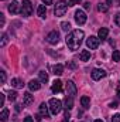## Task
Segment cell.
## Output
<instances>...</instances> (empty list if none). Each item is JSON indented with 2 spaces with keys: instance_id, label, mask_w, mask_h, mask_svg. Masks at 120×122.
Wrapping results in <instances>:
<instances>
[{
  "instance_id": "cell-1",
  "label": "cell",
  "mask_w": 120,
  "mask_h": 122,
  "mask_svg": "<svg viewBox=\"0 0 120 122\" xmlns=\"http://www.w3.org/2000/svg\"><path fill=\"white\" fill-rule=\"evenodd\" d=\"M83 37H85V33L82 30H74L71 31L68 36H66V46L69 50L75 51L81 47L82 41H83Z\"/></svg>"
},
{
  "instance_id": "cell-2",
  "label": "cell",
  "mask_w": 120,
  "mask_h": 122,
  "mask_svg": "<svg viewBox=\"0 0 120 122\" xmlns=\"http://www.w3.org/2000/svg\"><path fill=\"white\" fill-rule=\"evenodd\" d=\"M66 10H68V3H66L65 0H60V1L55 4V7H54V14H55L57 17H62V16L66 13Z\"/></svg>"
},
{
  "instance_id": "cell-3",
  "label": "cell",
  "mask_w": 120,
  "mask_h": 122,
  "mask_svg": "<svg viewBox=\"0 0 120 122\" xmlns=\"http://www.w3.org/2000/svg\"><path fill=\"white\" fill-rule=\"evenodd\" d=\"M48 105H50V111H51L52 115L60 114L61 109H62V102H61L60 99H57V98H51L50 102H48Z\"/></svg>"
},
{
  "instance_id": "cell-4",
  "label": "cell",
  "mask_w": 120,
  "mask_h": 122,
  "mask_svg": "<svg viewBox=\"0 0 120 122\" xmlns=\"http://www.w3.org/2000/svg\"><path fill=\"white\" fill-rule=\"evenodd\" d=\"M20 13L24 16V17H28L32 14V4H31L30 0H24L23 4H21V9H20Z\"/></svg>"
},
{
  "instance_id": "cell-5",
  "label": "cell",
  "mask_w": 120,
  "mask_h": 122,
  "mask_svg": "<svg viewBox=\"0 0 120 122\" xmlns=\"http://www.w3.org/2000/svg\"><path fill=\"white\" fill-rule=\"evenodd\" d=\"M99 44H100V38H99V37L90 36L89 38L86 40V46H88V48H90V50L97 48V47H99Z\"/></svg>"
},
{
  "instance_id": "cell-6",
  "label": "cell",
  "mask_w": 120,
  "mask_h": 122,
  "mask_svg": "<svg viewBox=\"0 0 120 122\" xmlns=\"http://www.w3.org/2000/svg\"><path fill=\"white\" fill-rule=\"evenodd\" d=\"M75 21H76L79 26H82V24L86 23V14H85L83 10H76V11H75Z\"/></svg>"
},
{
  "instance_id": "cell-7",
  "label": "cell",
  "mask_w": 120,
  "mask_h": 122,
  "mask_svg": "<svg viewBox=\"0 0 120 122\" xmlns=\"http://www.w3.org/2000/svg\"><path fill=\"white\" fill-rule=\"evenodd\" d=\"M47 41H48L50 44H58V43H60V33H58L57 30L48 33V36H47Z\"/></svg>"
},
{
  "instance_id": "cell-8",
  "label": "cell",
  "mask_w": 120,
  "mask_h": 122,
  "mask_svg": "<svg viewBox=\"0 0 120 122\" xmlns=\"http://www.w3.org/2000/svg\"><path fill=\"white\" fill-rule=\"evenodd\" d=\"M90 75H92V80L99 81V80H102L103 77H106V71H105V70H100V68H95V70L90 72Z\"/></svg>"
},
{
  "instance_id": "cell-9",
  "label": "cell",
  "mask_w": 120,
  "mask_h": 122,
  "mask_svg": "<svg viewBox=\"0 0 120 122\" xmlns=\"http://www.w3.org/2000/svg\"><path fill=\"white\" fill-rule=\"evenodd\" d=\"M66 95L75 98V95H76V85L74 84V81H68L66 82Z\"/></svg>"
},
{
  "instance_id": "cell-10",
  "label": "cell",
  "mask_w": 120,
  "mask_h": 122,
  "mask_svg": "<svg viewBox=\"0 0 120 122\" xmlns=\"http://www.w3.org/2000/svg\"><path fill=\"white\" fill-rule=\"evenodd\" d=\"M40 114H41L42 118H50V114H51V111H50V105H47L45 102H42V104L40 105Z\"/></svg>"
},
{
  "instance_id": "cell-11",
  "label": "cell",
  "mask_w": 120,
  "mask_h": 122,
  "mask_svg": "<svg viewBox=\"0 0 120 122\" xmlns=\"http://www.w3.org/2000/svg\"><path fill=\"white\" fill-rule=\"evenodd\" d=\"M34 102V95H31V92H26L24 94V98H23V105L24 107H28Z\"/></svg>"
},
{
  "instance_id": "cell-12",
  "label": "cell",
  "mask_w": 120,
  "mask_h": 122,
  "mask_svg": "<svg viewBox=\"0 0 120 122\" xmlns=\"http://www.w3.org/2000/svg\"><path fill=\"white\" fill-rule=\"evenodd\" d=\"M41 81H38V80H31L30 82H28V88H30V91H38L40 88H41V84H40Z\"/></svg>"
},
{
  "instance_id": "cell-13",
  "label": "cell",
  "mask_w": 120,
  "mask_h": 122,
  "mask_svg": "<svg viewBox=\"0 0 120 122\" xmlns=\"http://www.w3.org/2000/svg\"><path fill=\"white\" fill-rule=\"evenodd\" d=\"M51 91L54 92V94H57V92H61V91H62V82H61L60 80H55V81L52 82Z\"/></svg>"
},
{
  "instance_id": "cell-14",
  "label": "cell",
  "mask_w": 120,
  "mask_h": 122,
  "mask_svg": "<svg viewBox=\"0 0 120 122\" xmlns=\"http://www.w3.org/2000/svg\"><path fill=\"white\" fill-rule=\"evenodd\" d=\"M11 87H14L16 90H20V88L24 87V82H23V80H20V78H13V80H11Z\"/></svg>"
},
{
  "instance_id": "cell-15",
  "label": "cell",
  "mask_w": 120,
  "mask_h": 122,
  "mask_svg": "<svg viewBox=\"0 0 120 122\" xmlns=\"http://www.w3.org/2000/svg\"><path fill=\"white\" fill-rule=\"evenodd\" d=\"M9 11L10 13H13V14H16V13H18L20 10H18V3L16 1V0H13L10 4H9Z\"/></svg>"
},
{
  "instance_id": "cell-16",
  "label": "cell",
  "mask_w": 120,
  "mask_h": 122,
  "mask_svg": "<svg viewBox=\"0 0 120 122\" xmlns=\"http://www.w3.org/2000/svg\"><path fill=\"white\" fill-rule=\"evenodd\" d=\"M107 34H109V30L106 27H102V29H99V31H97V37L100 40H106L107 38Z\"/></svg>"
},
{
  "instance_id": "cell-17",
  "label": "cell",
  "mask_w": 120,
  "mask_h": 122,
  "mask_svg": "<svg viewBox=\"0 0 120 122\" xmlns=\"http://www.w3.org/2000/svg\"><path fill=\"white\" fill-rule=\"evenodd\" d=\"M52 74H54V75H62V74H64V67H62L61 64L54 65V67H52Z\"/></svg>"
},
{
  "instance_id": "cell-18",
  "label": "cell",
  "mask_w": 120,
  "mask_h": 122,
  "mask_svg": "<svg viewBox=\"0 0 120 122\" xmlns=\"http://www.w3.org/2000/svg\"><path fill=\"white\" fill-rule=\"evenodd\" d=\"M37 13H38V16H40L41 19H44L45 14H47V7H45V4H40L38 9H37Z\"/></svg>"
},
{
  "instance_id": "cell-19",
  "label": "cell",
  "mask_w": 120,
  "mask_h": 122,
  "mask_svg": "<svg viewBox=\"0 0 120 122\" xmlns=\"http://www.w3.org/2000/svg\"><path fill=\"white\" fill-rule=\"evenodd\" d=\"M90 58V53L88 50H82L81 53H79V60L81 61H88Z\"/></svg>"
},
{
  "instance_id": "cell-20",
  "label": "cell",
  "mask_w": 120,
  "mask_h": 122,
  "mask_svg": "<svg viewBox=\"0 0 120 122\" xmlns=\"http://www.w3.org/2000/svg\"><path fill=\"white\" fill-rule=\"evenodd\" d=\"M81 104H82V107H83L85 109H88V108L90 107V98L89 97H86V95L82 97V98H81Z\"/></svg>"
},
{
  "instance_id": "cell-21",
  "label": "cell",
  "mask_w": 120,
  "mask_h": 122,
  "mask_svg": "<svg viewBox=\"0 0 120 122\" xmlns=\"http://www.w3.org/2000/svg\"><path fill=\"white\" fill-rule=\"evenodd\" d=\"M65 105H66L68 109H71V108L74 107V98L69 97V95H66V97H65Z\"/></svg>"
},
{
  "instance_id": "cell-22",
  "label": "cell",
  "mask_w": 120,
  "mask_h": 122,
  "mask_svg": "<svg viewBox=\"0 0 120 122\" xmlns=\"http://www.w3.org/2000/svg\"><path fill=\"white\" fill-rule=\"evenodd\" d=\"M7 118H9V109H7V108H3V111H1V114H0V121L6 122Z\"/></svg>"
},
{
  "instance_id": "cell-23",
  "label": "cell",
  "mask_w": 120,
  "mask_h": 122,
  "mask_svg": "<svg viewBox=\"0 0 120 122\" xmlns=\"http://www.w3.org/2000/svg\"><path fill=\"white\" fill-rule=\"evenodd\" d=\"M38 78H40L41 82H47V81H48V74H47L45 71H40V72H38Z\"/></svg>"
},
{
  "instance_id": "cell-24",
  "label": "cell",
  "mask_w": 120,
  "mask_h": 122,
  "mask_svg": "<svg viewBox=\"0 0 120 122\" xmlns=\"http://www.w3.org/2000/svg\"><path fill=\"white\" fill-rule=\"evenodd\" d=\"M97 10H99V11H102V13H105V11H107V10H109V4H106V3H99Z\"/></svg>"
},
{
  "instance_id": "cell-25",
  "label": "cell",
  "mask_w": 120,
  "mask_h": 122,
  "mask_svg": "<svg viewBox=\"0 0 120 122\" xmlns=\"http://www.w3.org/2000/svg\"><path fill=\"white\" fill-rule=\"evenodd\" d=\"M61 29L64 31H69L71 30V24H69L68 21H62V23H61Z\"/></svg>"
},
{
  "instance_id": "cell-26",
  "label": "cell",
  "mask_w": 120,
  "mask_h": 122,
  "mask_svg": "<svg viewBox=\"0 0 120 122\" xmlns=\"http://www.w3.org/2000/svg\"><path fill=\"white\" fill-rule=\"evenodd\" d=\"M7 98H9L10 101H16V99H17V92L16 91H10L9 92V95H7Z\"/></svg>"
},
{
  "instance_id": "cell-27",
  "label": "cell",
  "mask_w": 120,
  "mask_h": 122,
  "mask_svg": "<svg viewBox=\"0 0 120 122\" xmlns=\"http://www.w3.org/2000/svg\"><path fill=\"white\" fill-rule=\"evenodd\" d=\"M112 58H113V61H120V51H119V50L113 51V56H112Z\"/></svg>"
},
{
  "instance_id": "cell-28",
  "label": "cell",
  "mask_w": 120,
  "mask_h": 122,
  "mask_svg": "<svg viewBox=\"0 0 120 122\" xmlns=\"http://www.w3.org/2000/svg\"><path fill=\"white\" fill-rule=\"evenodd\" d=\"M7 44V34H1V41H0V47H4Z\"/></svg>"
},
{
  "instance_id": "cell-29",
  "label": "cell",
  "mask_w": 120,
  "mask_h": 122,
  "mask_svg": "<svg viewBox=\"0 0 120 122\" xmlns=\"http://www.w3.org/2000/svg\"><path fill=\"white\" fill-rule=\"evenodd\" d=\"M0 81H1V84H4L6 82V71H0Z\"/></svg>"
},
{
  "instance_id": "cell-30",
  "label": "cell",
  "mask_w": 120,
  "mask_h": 122,
  "mask_svg": "<svg viewBox=\"0 0 120 122\" xmlns=\"http://www.w3.org/2000/svg\"><path fill=\"white\" fill-rule=\"evenodd\" d=\"M112 122H120V114H115L112 117Z\"/></svg>"
},
{
  "instance_id": "cell-31",
  "label": "cell",
  "mask_w": 120,
  "mask_h": 122,
  "mask_svg": "<svg viewBox=\"0 0 120 122\" xmlns=\"http://www.w3.org/2000/svg\"><path fill=\"white\" fill-rule=\"evenodd\" d=\"M82 0H69L68 1V6H75V4H79Z\"/></svg>"
},
{
  "instance_id": "cell-32",
  "label": "cell",
  "mask_w": 120,
  "mask_h": 122,
  "mask_svg": "<svg viewBox=\"0 0 120 122\" xmlns=\"http://www.w3.org/2000/svg\"><path fill=\"white\" fill-rule=\"evenodd\" d=\"M115 23H116V26L120 27V13H117V14L115 16Z\"/></svg>"
},
{
  "instance_id": "cell-33",
  "label": "cell",
  "mask_w": 120,
  "mask_h": 122,
  "mask_svg": "<svg viewBox=\"0 0 120 122\" xmlns=\"http://www.w3.org/2000/svg\"><path fill=\"white\" fill-rule=\"evenodd\" d=\"M4 105V94H0V107Z\"/></svg>"
},
{
  "instance_id": "cell-34",
  "label": "cell",
  "mask_w": 120,
  "mask_h": 122,
  "mask_svg": "<svg viewBox=\"0 0 120 122\" xmlns=\"http://www.w3.org/2000/svg\"><path fill=\"white\" fill-rule=\"evenodd\" d=\"M69 118H71V114H69V109L66 108L65 109V119H69Z\"/></svg>"
},
{
  "instance_id": "cell-35",
  "label": "cell",
  "mask_w": 120,
  "mask_h": 122,
  "mask_svg": "<svg viewBox=\"0 0 120 122\" xmlns=\"http://www.w3.org/2000/svg\"><path fill=\"white\" fill-rule=\"evenodd\" d=\"M34 119H35V121H37V122H40V121H41V119H42V117H41V114H37V115L34 117Z\"/></svg>"
},
{
  "instance_id": "cell-36",
  "label": "cell",
  "mask_w": 120,
  "mask_h": 122,
  "mask_svg": "<svg viewBox=\"0 0 120 122\" xmlns=\"http://www.w3.org/2000/svg\"><path fill=\"white\" fill-rule=\"evenodd\" d=\"M24 122H34V118H31V117H26V118H24Z\"/></svg>"
},
{
  "instance_id": "cell-37",
  "label": "cell",
  "mask_w": 120,
  "mask_h": 122,
  "mask_svg": "<svg viewBox=\"0 0 120 122\" xmlns=\"http://www.w3.org/2000/svg\"><path fill=\"white\" fill-rule=\"evenodd\" d=\"M0 24H1V27L4 26V16L3 14H0Z\"/></svg>"
},
{
  "instance_id": "cell-38",
  "label": "cell",
  "mask_w": 120,
  "mask_h": 122,
  "mask_svg": "<svg viewBox=\"0 0 120 122\" xmlns=\"http://www.w3.org/2000/svg\"><path fill=\"white\" fill-rule=\"evenodd\" d=\"M83 7H85L86 10H89V9H90V3H89V1H86V3H83Z\"/></svg>"
},
{
  "instance_id": "cell-39",
  "label": "cell",
  "mask_w": 120,
  "mask_h": 122,
  "mask_svg": "<svg viewBox=\"0 0 120 122\" xmlns=\"http://www.w3.org/2000/svg\"><path fill=\"white\" fill-rule=\"evenodd\" d=\"M110 108H117V102H110Z\"/></svg>"
},
{
  "instance_id": "cell-40",
  "label": "cell",
  "mask_w": 120,
  "mask_h": 122,
  "mask_svg": "<svg viewBox=\"0 0 120 122\" xmlns=\"http://www.w3.org/2000/svg\"><path fill=\"white\" fill-rule=\"evenodd\" d=\"M42 3L47 6V4H51V3H52V0H42Z\"/></svg>"
},
{
  "instance_id": "cell-41",
  "label": "cell",
  "mask_w": 120,
  "mask_h": 122,
  "mask_svg": "<svg viewBox=\"0 0 120 122\" xmlns=\"http://www.w3.org/2000/svg\"><path fill=\"white\" fill-rule=\"evenodd\" d=\"M16 111H17V112H20V111H21V105H18V104H17V105H16Z\"/></svg>"
},
{
  "instance_id": "cell-42",
  "label": "cell",
  "mask_w": 120,
  "mask_h": 122,
  "mask_svg": "<svg viewBox=\"0 0 120 122\" xmlns=\"http://www.w3.org/2000/svg\"><path fill=\"white\" fill-rule=\"evenodd\" d=\"M117 95H119V98H120V88L117 90Z\"/></svg>"
},
{
  "instance_id": "cell-43",
  "label": "cell",
  "mask_w": 120,
  "mask_h": 122,
  "mask_svg": "<svg viewBox=\"0 0 120 122\" xmlns=\"http://www.w3.org/2000/svg\"><path fill=\"white\" fill-rule=\"evenodd\" d=\"M95 122H103V121H102V119H96Z\"/></svg>"
},
{
  "instance_id": "cell-44",
  "label": "cell",
  "mask_w": 120,
  "mask_h": 122,
  "mask_svg": "<svg viewBox=\"0 0 120 122\" xmlns=\"http://www.w3.org/2000/svg\"><path fill=\"white\" fill-rule=\"evenodd\" d=\"M64 122H68V119H65V121H64Z\"/></svg>"
},
{
  "instance_id": "cell-45",
  "label": "cell",
  "mask_w": 120,
  "mask_h": 122,
  "mask_svg": "<svg viewBox=\"0 0 120 122\" xmlns=\"http://www.w3.org/2000/svg\"><path fill=\"white\" fill-rule=\"evenodd\" d=\"M117 3H119V6H120V0H119V1H117Z\"/></svg>"
}]
</instances>
